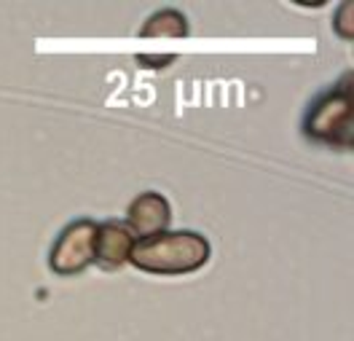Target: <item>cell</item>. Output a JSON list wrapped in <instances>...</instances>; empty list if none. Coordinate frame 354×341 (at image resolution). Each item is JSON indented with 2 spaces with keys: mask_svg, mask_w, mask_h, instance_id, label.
Returning a JSON list of instances; mask_svg holds the SVG:
<instances>
[{
  "mask_svg": "<svg viewBox=\"0 0 354 341\" xmlns=\"http://www.w3.org/2000/svg\"><path fill=\"white\" fill-rule=\"evenodd\" d=\"M212 258V245L199 231H164L134 239L129 264L134 269L158 277H183L199 272Z\"/></svg>",
  "mask_w": 354,
  "mask_h": 341,
  "instance_id": "1",
  "label": "cell"
},
{
  "mask_svg": "<svg viewBox=\"0 0 354 341\" xmlns=\"http://www.w3.org/2000/svg\"><path fill=\"white\" fill-rule=\"evenodd\" d=\"M304 135L317 145H330L349 151L354 140L352 113V73H346L335 86L322 91L304 116Z\"/></svg>",
  "mask_w": 354,
  "mask_h": 341,
  "instance_id": "2",
  "label": "cell"
},
{
  "mask_svg": "<svg viewBox=\"0 0 354 341\" xmlns=\"http://www.w3.org/2000/svg\"><path fill=\"white\" fill-rule=\"evenodd\" d=\"M97 221L78 218L67 223L48 250V269L59 277L84 274L94 264V245H97Z\"/></svg>",
  "mask_w": 354,
  "mask_h": 341,
  "instance_id": "3",
  "label": "cell"
},
{
  "mask_svg": "<svg viewBox=\"0 0 354 341\" xmlns=\"http://www.w3.org/2000/svg\"><path fill=\"white\" fill-rule=\"evenodd\" d=\"M127 228L132 231L134 239H145L164 234L172 226V205L158 191H142L137 194L127 207Z\"/></svg>",
  "mask_w": 354,
  "mask_h": 341,
  "instance_id": "4",
  "label": "cell"
},
{
  "mask_svg": "<svg viewBox=\"0 0 354 341\" xmlns=\"http://www.w3.org/2000/svg\"><path fill=\"white\" fill-rule=\"evenodd\" d=\"M134 237L127 228L124 221H105L97 226V245H94V264H100V269L115 272L121 266L129 264V252H132Z\"/></svg>",
  "mask_w": 354,
  "mask_h": 341,
  "instance_id": "5",
  "label": "cell"
},
{
  "mask_svg": "<svg viewBox=\"0 0 354 341\" xmlns=\"http://www.w3.org/2000/svg\"><path fill=\"white\" fill-rule=\"evenodd\" d=\"M188 33H191V24L185 19V14L177 8H161L151 14L140 27V38H188Z\"/></svg>",
  "mask_w": 354,
  "mask_h": 341,
  "instance_id": "6",
  "label": "cell"
},
{
  "mask_svg": "<svg viewBox=\"0 0 354 341\" xmlns=\"http://www.w3.org/2000/svg\"><path fill=\"white\" fill-rule=\"evenodd\" d=\"M352 11H354V3L352 0H346V3H341L338 6V11H335V17H333V27H335V33H338V38H344V41H352L354 38V24H352Z\"/></svg>",
  "mask_w": 354,
  "mask_h": 341,
  "instance_id": "7",
  "label": "cell"
},
{
  "mask_svg": "<svg viewBox=\"0 0 354 341\" xmlns=\"http://www.w3.org/2000/svg\"><path fill=\"white\" fill-rule=\"evenodd\" d=\"M175 57L177 54H161V59H153V57H148V54H137V62L145 65V68H164V65H172Z\"/></svg>",
  "mask_w": 354,
  "mask_h": 341,
  "instance_id": "8",
  "label": "cell"
}]
</instances>
